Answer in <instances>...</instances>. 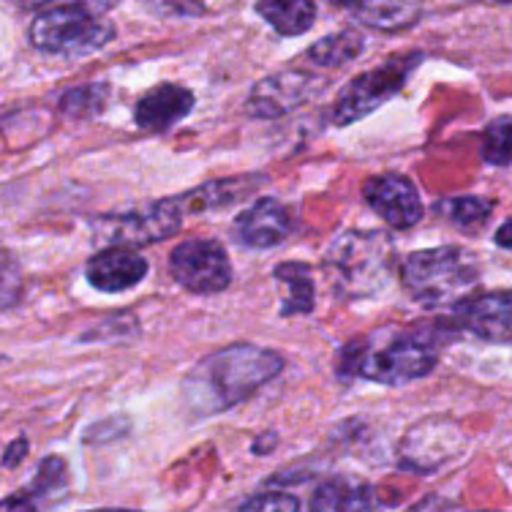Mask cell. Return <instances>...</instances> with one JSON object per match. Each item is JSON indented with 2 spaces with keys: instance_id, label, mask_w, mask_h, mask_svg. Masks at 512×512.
I'll list each match as a JSON object with an SVG mask.
<instances>
[{
  "instance_id": "cell-1",
  "label": "cell",
  "mask_w": 512,
  "mask_h": 512,
  "mask_svg": "<svg viewBox=\"0 0 512 512\" xmlns=\"http://www.w3.org/2000/svg\"><path fill=\"white\" fill-rule=\"evenodd\" d=\"M453 335V327L444 319L382 325L346 341L335 360V371L341 379H363L390 387L417 382L434 371L444 344Z\"/></svg>"
},
{
  "instance_id": "cell-2",
  "label": "cell",
  "mask_w": 512,
  "mask_h": 512,
  "mask_svg": "<svg viewBox=\"0 0 512 512\" xmlns=\"http://www.w3.org/2000/svg\"><path fill=\"white\" fill-rule=\"evenodd\" d=\"M284 371V357L254 344H232L207 355L186 379V398L199 414H218L273 382Z\"/></svg>"
},
{
  "instance_id": "cell-3",
  "label": "cell",
  "mask_w": 512,
  "mask_h": 512,
  "mask_svg": "<svg viewBox=\"0 0 512 512\" xmlns=\"http://www.w3.org/2000/svg\"><path fill=\"white\" fill-rule=\"evenodd\" d=\"M327 278L344 300L374 297L387 289L395 270V246L384 232L352 229L333 240L325 254Z\"/></svg>"
},
{
  "instance_id": "cell-4",
  "label": "cell",
  "mask_w": 512,
  "mask_h": 512,
  "mask_svg": "<svg viewBox=\"0 0 512 512\" xmlns=\"http://www.w3.org/2000/svg\"><path fill=\"white\" fill-rule=\"evenodd\" d=\"M401 284L414 303L439 308L461 303L480 284V262L461 246L414 251L401 262Z\"/></svg>"
},
{
  "instance_id": "cell-5",
  "label": "cell",
  "mask_w": 512,
  "mask_h": 512,
  "mask_svg": "<svg viewBox=\"0 0 512 512\" xmlns=\"http://www.w3.org/2000/svg\"><path fill=\"white\" fill-rule=\"evenodd\" d=\"M107 9L109 6L99 3L44 6L30 22V44L44 55H58V58L90 55L115 39V25L104 14Z\"/></svg>"
},
{
  "instance_id": "cell-6",
  "label": "cell",
  "mask_w": 512,
  "mask_h": 512,
  "mask_svg": "<svg viewBox=\"0 0 512 512\" xmlns=\"http://www.w3.org/2000/svg\"><path fill=\"white\" fill-rule=\"evenodd\" d=\"M425 60V52L406 50L395 52L387 60H382L374 69L363 71L346 82L344 88L338 90L333 107H330V120L335 126H352L365 115H371L379 109L384 101H390L395 93H401L414 69Z\"/></svg>"
},
{
  "instance_id": "cell-7",
  "label": "cell",
  "mask_w": 512,
  "mask_h": 512,
  "mask_svg": "<svg viewBox=\"0 0 512 512\" xmlns=\"http://www.w3.org/2000/svg\"><path fill=\"white\" fill-rule=\"evenodd\" d=\"M183 210H180L178 199H158L150 205L134 207V210H123V213H104L90 221L96 240L104 243V248H131L137 251L142 246H153L167 240L183 227Z\"/></svg>"
},
{
  "instance_id": "cell-8",
  "label": "cell",
  "mask_w": 512,
  "mask_h": 512,
  "mask_svg": "<svg viewBox=\"0 0 512 512\" xmlns=\"http://www.w3.org/2000/svg\"><path fill=\"white\" fill-rule=\"evenodd\" d=\"M169 273L194 295L224 292L235 278L227 248L213 237H188L178 243L169 254Z\"/></svg>"
},
{
  "instance_id": "cell-9",
  "label": "cell",
  "mask_w": 512,
  "mask_h": 512,
  "mask_svg": "<svg viewBox=\"0 0 512 512\" xmlns=\"http://www.w3.org/2000/svg\"><path fill=\"white\" fill-rule=\"evenodd\" d=\"M327 77L311 69H284L259 79L246 99V112L256 120H281L322 96Z\"/></svg>"
},
{
  "instance_id": "cell-10",
  "label": "cell",
  "mask_w": 512,
  "mask_h": 512,
  "mask_svg": "<svg viewBox=\"0 0 512 512\" xmlns=\"http://www.w3.org/2000/svg\"><path fill=\"white\" fill-rule=\"evenodd\" d=\"M466 447L463 428L450 417L434 414L423 417L406 431L404 442L398 447V461L409 472H434L442 463L453 461Z\"/></svg>"
},
{
  "instance_id": "cell-11",
  "label": "cell",
  "mask_w": 512,
  "mask_h": 512,
  "mask_svg": "<svg viewBox=\"0 0 512 512\" xmlns=\"http://www.w3.org/2000/svg\"><path fill=\"white\" fill-rule=\"evenodd\" d=\"M444 322L453 327V333H469L488 344L507 346L512 330L510 292L499 289V292L463 297L461 303L450 308V319Z\"/></svg>"
},
{
  "instance_id": "cell-12",
  "label": "cell",
  "mask_w": 512,
  "mask_h": 512,
  "mask_svg": "<svg viewBox=\"0 0 512 512\" xmlns=\"http://www.w3.org/2000/svg\"><path fill=\"white\" fill-rule=\"evenodd\" d=\"M365 205L382 218L387 227L412 229L425 216L423 199L412 180L398 172H384L376 178H368L363 186Z\"/></svg>"
},
{
  "instance_id": "cell-13",
  "label": "cell",
  "mask_w": 512,
  "mask_h": 512,
  "mask_svg": "<svg viewBox=\"0 0 512 512\" xmlns=\"http://www.w3.org/2000/svg\"><path fill=\"white\" fill-rule=\"evenodd\" d=\"M295 213L276 197H259L232 221V237L246 248H273L295 229Z\"/></svg>"
},
{
  "instance_id": "cell-14",
  "label": "cell",
  "mask_w": 512,
  "mask_h": 512,
  "mask_svg": "<svg viewBox=\"0 0 512 512\" xmlns=\"http://www.w3.org/2000/svg\"><path fill=\"white\" fill-rule=\"evenodd\" d=\"M148 270V259L139 251L109 246L90 256L88 265H85V278L93 289L107 292V295H118V292L134 289L139 281H145Z\"/></svg>"
},
{
  "instance_id": "cell-15",
  "label": "cell",
  "mask_w": 512,
  "mask_h": 512,
  "mask_svg": "<svg viewBox=\"0 0 512 512\" xmlns=\"http://www.w3.org/2000/svg\"><path fill=\"white\" fill-rule=\"evenodd\" d=\"M197 104L194 90L178 82H161L148 93H142L134 107V123L148 134H164L169 128L191 115Z\"/></svg>"
},
{
  "instance_id": "cell-16",
  "label": "cell",
  "mask_w": 512,
  "mask_h": 512,
  "mask_svg": "<svg viewBox=\"0 0 512 512\" xmlns=\"http://www.w3.org/2000/svg\"><path fill=\"white\" fill-rule=\"evenodd\" d=\"M265 183V175L246 172V175H235V178L202 183V186L191 188V191H183L175 199H178L183 216H194V213H207V210H221V207L237 205V202H243L246 197L256 194Z\"/></svg>"
},
{
  "instance_id": "cell-17",
  "label": "cell",
  "mask_w": 512,
  "mask_h": 512,
  "mask_svg": "<svg viewBox=\"0 0 512 512\" xmlns=\"http://www.w3.org/2000/svg\"><path fill=\"white\" fill-rule=\"evenodd\" d=\"M371 485L355 477H330L311 499V512H374Z\"/></svg>"
},
{
  "instance_id": "cell-18",
  "label": "cell",
  "mask_w": 512,
  "mask_h": 512,
  "mask_svg": "<svg viewBox=\"0 0 512 512\" xmlns=\"http://www.w3.org/2000/svg\"><path fill=\"white\" fill-rule=\"evenodd\" d=\"M344 11H349L360 25L382 33H398V30L412 28L423 17V3H344Z\"/></svg>"
},
{
  "instance_id": "cell-19",
  "label": "cell",
  "mask_w": 512,
  "mask_h": 512,
  "mask_svg": "<svg viewBox=\"0 0 512 512\" xmlns=\"http://www.w3.org/2000/svg\"><path fill=\"white\" fill-rule=\"evenodd\" d=\"M281 289H284V303H281V314L295 316V314H311L316 303V284H314V270L306 262H281L273 270Z\"/></svg>"
},
{
  "instance_id": "cell-20",
  "label": "cell",
  "mask_w": 512,
  "mask_h": 512,
  "mask_svg": "<svg viewBox=\"0 0 512 512\" xmlns=\"http://www.w3.org/2000/svg\"><path fill=\"white\" fill-rule=\"evenodd\" d=\"M365 52V36L360 30L346 28L338 33H330L325 39L311 44L303 58L311 60L316 69H341L346 63H352Z\"/></svg>"
},
{
  "instance_id": "cell-21",
  "label": "cell",
  "mask_w": 512,
  "mask_h": 512,
  "mask_svg": "<svg viewBox=\"0 0 512 512\" xmlns=\"http://www.w3.org/2000/svg\"><path fill=\"white\" fill-rule=\"evenodd\" d=\"M256 14L281 33V36H303L314 28L316 3L311 0H292V3H256Z\"/></svg>"
},
{
  "instance_id": "cell-22",
  "label": "cell",
  "mask_w": 512,
  "mask_h": 512,
  "mask_svg": "<svg viewBox=\"0 0 512 512\" xmlns=\"http://www.w3.org/2000/svg\"><path fill=\"white\" fill-rule=\"evenodd\" d=\"M439 213H442L455 229H461L466 235H474L488 224V218L493 213V202L485 197H477V194H469V197H453L439 202Z\"/></svg>"
},
{
  "instance_id": "cell-23",
  "label": "cell",
  "mask_w": 512,
  "mask_h": 512,
  "mask_svg": "<svg viewBox=\"0 0 512 512\" xmlns=\"http://www.w3.org/2000/svg\"><path fill=\"white\" fill-rule=\"evenodd\" d=\"M107 101H109L107 82H88V85H77V88L66 90L58 107L66 118L85 120V118H93V115H99V112H104Z\"/></svg>"
},
{
  "instance_id": "cell-24",
  "label": "cell",
  "mask_w": 512,
  "mask_h": 512,
  "mask_svg": "<svg viewBox=\"0 0 512 512\" xmlns=\"http://www.w3.org/2000/svg\"><path fill=\"white\" fill-rule=\"evenodd\" d=\"M483 158L493 167H510V115L496 118L485 128Z\"/></svg>"
},
{
  "instance_id": "cell-25",
  "label": "cell",
  "mask_w": 512,
  "mask_h": 512,
  "mask_svg": "<svg viewBox=\"0 0 512 512\" xmlns=\"http://www.w3.org/2000/svg\"><path fill=\"white\" fill-rule=\"evenodd\" d=\"M240 512H300V499L286 491H265L251 496Z\"/></svg>"
},
{
  "instance_id": "cell-26",
  "label": "cell",
  "mask_w": 512,
  "mask_h": 512,
  "mask_svg": "<svg viewBox=\"0 0 512 512\" xmlns=\"http://www.w3.org/2000/svg\"><path fill=\"white\" fill-rule=\"evenodd\" d=\"M0 512H39L36 504L25 499V496H6L0 499Z\"/></svg>"
},
{
  "instance_id": "cell-27",
  "label": "cell",
  "mask_w": 512,
  "mask_h": 512,
  "mask_svg": "<svg viewBox=\"0 0 512 512\" xmlns=\"http://www.w3.org/2000/svg\"><path fill=\"white\" fill-rule=\"evenodd\" d=\"M25 453H28V442L25 439H17V442L11 444L9 450H6V455H3V466L6 469H14V466H20L22 458H25Z\"/></svg>"
},
{
  "instance_id": "cell-28",
  "label": "cell",
  "mask_w": 512,
  "mask_h": 512,
  "mask_svg": "<svg viewBox=\"0 0 512 512\" xmlns=\"http://www.w3.org/2000/svg\"><path fill=\"white\" fill-rule=\"evenodd\" d=\"M496 243L502 248H510V221H504L499 232H496Z\"/></svg>"
},
{
  "instance_id": "cell-29",
  "label": "cell",
  "mask_w": 512,
  "mask_h": 512,
  "mask_svg": "<svg viewBox=\"0 0 512 512\" xmlns=\"http://www.w3.org/2000/svg\"><path fill=\"white\" fill-rule=\"evenodd\" d=\"M85 512H139V510H126V507H104V510H85Z\"/></svg>"
}]
</instances>
